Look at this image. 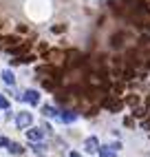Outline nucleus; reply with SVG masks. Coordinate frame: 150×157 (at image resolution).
Segmentation results:
<instances>
[{"label": "nucleus", "mask_w": 150, "mask_h": 157, "mask_svg": "<svg viewBox=\"0 0 150 157\" xmlns=\"http://www.w3.org/2000/svg\"><path fill=\"white\" fill-rule=\"evenodd\" d=\"M99 106L102 109H106L108 113H119L126 104H124V100H119L117 95H113V93H108V95H104L102 100H99Z\"/></svg>", "instance_id": "nucleus-1"}, {"label": "nucleus", "mask_w": 150, "mask_h": 157, "mask_svg": "<svg viewBox=\"0 0 150 157\" xmlns=\"http://www.w3.org/2000/svg\"><path fill=\"white\" fill-rule=\"evenodd\" d=\"M42 60L49 62V64H62V67H64L66 51H62V49H47L44 53H42Z\"/></svg>", "instance_id": "nucleus-2"}, {"label": "nucleus", "mask_w": 150, "mask_h": 157, "mask_svg": "<svg viewBox=\"0 0 150 157\" xmlns=\"http://www.w3.org/2000/svg\"><path fill=\"white\" fill-rule=\"evenodd\" d=\"M7 53H11V56H24L31 51V42L29 40H22V42H18V44H11V47H5Z\"/></svg>", "instance_id": "nucleus-3"}, {"label": "nucleus", "mask_w": 150, "mask_h": 157, "mask_svg": "<svg viewBox=\"0 0 150 157\" xmlns=\"http://www.w3.org/2000/svg\"><path fill=\"white\" fill-rule=\"evenodd\" d=\"M31 124H33V115H31L29 111H20L16 115V126L18 128H29Z\"/></svg>", "instance_id": "nucleus-4"}, {"label": "nucleus", "mask_w": 150, "mask_h": 157, "mask_svg": "<svg viewBox=\"0 0 150 157\" xmlns=\"http://www.w3.org/2000/svg\"><path fill=\"white\" fill-rule=\"evenodd\" d=\"M20 100H24L29 104H33V106H38V104H40V93L36 89H29V91H24V95L20 98Z\"/></svg>", "instance_id": "nucleus-5"}, {"label": "nucleus", "mask_w": 150, "mask_h": 157, "mask_svg": "<svg viewBox=\"0 0 150 157\" xmlns=\"http://www.w3.org/2000/svg\"><path fill=\"white\" fill-rule=\"evenodd\" d=\"M27 137H29L31 142H42V137H44V131H42V128H36V126H29Z\"/></svg>", "instance_id": "nucleus-6"}, {"label": "nucleus", "mask_w": 150, "mask_h": 157, "mask_svg": "<svg viewBox=\"0 0 150 157\" xmlns=\"http://www.w3.org/2000/svg\"><path fill=\"white\" fill-rule=\"evenodd\" d=\"M124 33H115V36H111V49H115V51H119L122 47H124Z\"/></svg>", "instance_id": "nucleus-7"}, {"label": "nucleus", "mask_w": 150, "mask_h": 157, "mask_svg": "<svg viewBox=\"0 0 150 157\" xmlns=\"http://www.w3.org/2000/svg\"><path fill=\"white\" fill-rule=\"evenodd\" d=\"M84 148H86V153H97V148H99V140H97V137H88L86 142H84Z\"/></svg>", "instance_id": "nucleus-8"}, {"label": "nucleus", "mask_w": 150, "mask_h": 157, "mask_svg": "<svg viewBox=\"0 0 150 157\" xmlns=\"http://www.w3.org/2000/svg\"><path fill=\"white\" fill-rule=\"evenodd\" d=\"M0 42H2V47H11V44L22 42V38H20L18 33H16V36H2V38H0Z\"/></svg>", "instance_id": "nucleus-9"}, {"label": "nucleus", "mask_w": 150, "mask_h": 157, "mask_svg": "<svg viewBox=\"0 0 150 157\" xmlns=\"http://www.w3.org/2000/svg\"><path fill=\"white\" fill-rule=\"evenodd\" d=\"M139 102H141V98H139L137 93H128V95L124 98V104H128V106H130V109H133V106H137Z\"/></svg>", "instance_id": "nucleus-10"}, {"label": "nucleus", "mask_w": 150, "mask_h": 157, "mask_svg": "<svg viewBox=\"0 0 150 157\" xmlns=\"http://www.w3.org/2000/svg\"><path fill=\"white\" fill-rule=\"evenodd\" d=\"M148 113H150V111H148L146 106H139V104H137V106H133V117H137V120H144Z\"/></svg>", "instance_id": "nucleus-11"}, {"label": "nucleus", "mask_w": 150, "mask_h": 157, "mask_svg": "<svg viewBox=\"0 0 150 157\" xmlns=\"http://www.w3.org/2000/svg\"><path fill=\"white\" fill-rule=\"evenodd\" d=\"M42 89H44V91H55L58 89V82L53 78H42Z\"/></svg>", "instance_id": "nucleus-12"}, {"label": "nucleus", "mask_w": 150, "mask_h": 157, "mask_svg": "<svg viewBox=\"0 0 150 157\" xmlns=\"http://www.w3.org/2000/svg\"><path fill=\"white\" fill-rule=\"evenodd\" d=\"M97 153H99V157H117V151H113L111 146H99Z\"/></svg>", "instance_id": "nucleus-13"}, {"label": "nucleus", "mask_w": 150, "mask_h": 157, "mask_svg": "<svg viewBox=\"0 0 150 157\" xmlns=\"http://www.w3.org/2000/svg\"><path fill=\"white\" fill-rule=\"evenodd\" d=\"M7 148H9V153H11V155H22V153H24V146H22V144H16V142H11Z\"/></svg>", "instance_id": "nucleus-14"}, {"label": "nucleus", "mask_w": 150, "mask_h": 157, "mask_svg": "<svg viewBox=\"0 0 150 157\" xmlns=\"http://www.w3.org/2000/svg\"><path fill=\"white\" fill-rule=\"evenodd\" d=\"M31 151H33L36 155H44L47 153V146L42 142H31Z\"/></svg>", "instance_id": "nucleus-15"}, {"label": "nucleus", "mask_w": 150, "mask_h": 157, "mask_svg": "<svg viewBox=\"0 0 150 157\" xmlns=\"http://www.w3.org/2000/svg\"><path fill=\"white\" fill-rule=\"evenodd\" d=\"M0 78H2L9 86H13V84H16V78H13V73H11V71H2V75H0Z\"/></svg>", "instance_id": "nucleus-16"}, {"label": "nucleus", "mask_w": 150, "mask_h": 157, "mask_svg": "<svg viewBox=\"0 0 150 157\" xmlns=\"http://www.w3.org/2000/svg\"><path fill=\"white\" fill-rule=\"evenodd\" d=\"M97 113H99V106L95 104V106H88L84 115H86V117H97Z\"/></svg>", "instance_id": "nucleus-17"}, {"label": "nucleus", "mask_w": 150, "mask_h": 157, "mask_svg": "<svg viewBox=\"0 0 150 157\" xmlns=\"http://www.w3.org/2000/svg\"><path fill=\"white\" fill-rule=\"evenodd\" d=\"M42 113H44L47 117H55V115H58V109H53V106H44V109H42Z\"/></svg>", "instance_id": "nucleus-18"}, {"label": "nucleus", "mask_w": 150, "mask_h": 157, "mask_svg": "<svg viewBox=\"0 0 150 157\" xmlns=\"http://www.w3.org/2000/svg\"><path fill=\"white\" fill-rule=\"evenodd\" d=\"M51 31L53 33H64V31H66V25H53Z\"/></svg>", "instance_id": "nucleus-19"}, {"label": "nucleus", "mask_w": 150, "mask_h": 157, "mask_svg": "<svg viewBox=\"0 0 150 157\" xmlns=\"http://www.w3.org/2000/svg\"><path fill=\"white\" fill-rule=\"evenodd\" d=\"M141 128H144V131H150V117H148V115L141 120Z\"/></svg>", "instance_id": "nucleus-20"}, {"label": "nucleus", "mask_w": 150, "mask_h": 157, "mask_svg": "<svg viewBox=\"0 0 150 157\" xmlns=\"http://www.w3.org/2000/svg\"><path fill=\"white\" fill-rule=\"evenodd\" d=\"M16 33L20 36V33H29V27H24V25H18L16 27Z\"/></svg>", "instance_id": "nucleus-21"}, {"label": "nucleus", "mask_w": 150, "mask_h": 157, "mask_svg": "<svg viewBox=\"0 0 150 157\" xmlns=\"http://www.w3.org/2000/svg\"><path fill=\"white\" fill-rule=\"evenodd\" d=\"M0 109H5V111L9 109V100H7L5 95H0Z\"/></svg>", "instance_id": "nucleus-22"}, {"label": "nucleus", "mask_w": 150, "mask_h": 157, "mask_svg": "<svg viewBox=\"0 0 150 157\" xmlns=\"http://www.w3.org/2000/svg\"><path fill=\"white\" fill-rule=\"evenodd\" d=\"M124 126L133 128V126H135V120H133V117H126V120H124Z\"/></svg>", "instance_id": "nucleus-23"}, {"label": "nucleus", "mask_w": 150, "mask_h": 157, "mask_svg": "<svg viewBox=\"0 0 150 157\" xmlns=\"http://www.w3.org/2000/svg\"><path fill=\"white\" fill-rule=\"evenodd\" d=\"M9 144H11V142H9L7 137H2V135H0V146H2V148H7Z\"/></svg>", "instance_id": "nucleus-24"}, {"label": "nucleus", "mask_w": 150, "mask_h": 157, "mask_svg": "<svg viewBox=\"0 0 150 157\" xmlns=\"http://www.w3.org/2000/svg\"><path fill=\"white\" fill-rule=\"evenodd\" d=\"M111 148H113V151H119V148H122V144H119V142H115V144H111Z\"/></svg>", "instance_id": "nucleus-25"}, {"label": "nucleus", "mask_w": 150, "mask_h": 157, "mask_svg": "<svg viewBox=\"0 0 150 157\" xmlns=\"http://www.w3.org/2000/svg\"><path fill=\"white\" fill-rule=\"evenodd\" d=\"M69 157H82V155H80V153H75V151H71V153H69Z\"/></svg>", "instance_id": "nucleus-26"}, {"label": "nucleus", "mask_w": 150, "mask_h": 157, "mask_svg": "<svg viewBox=\"0 0 150 157\" xmlns=\"http://www.w3.org/2000/svg\"><path fill=\"white\" fill-rule=\"evenodd\" d=\"M146 109H148V111H150V95H148V98H146Z\"/></svg>", "instance_id": "nucleus-27"}, {"label": "nucleus", "mask_w": 150, "mask_h": 157, "mask_svg": "<svg viewBox=\"0 0 150 157\" xmlns=\"http://www.w3.org/2000/svg\"><path fill=\"white\" fill-rule=\"evenodd\" d=\"M102 2H108V0H102Z\"/></svg>", "instance_id": "nucleus-28"}]
</instances>
